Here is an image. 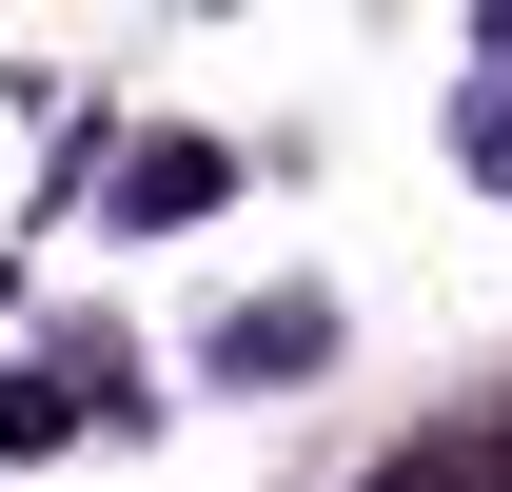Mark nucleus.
<instances>
[{"label":"nucleus","mask_w":512,"mask_h":492,"mask_svg":"<svg viewBox=\"0 0 512 492\" xmlns=\"http://www.w3.org/2000/svg\"><path fill=\"white\" fill-rule=\"evenodd\" d=\"M473 453H493V492H512V414H493V433H473Z\"/></svg>","instance_id":"obj_1"}]
</instances>
